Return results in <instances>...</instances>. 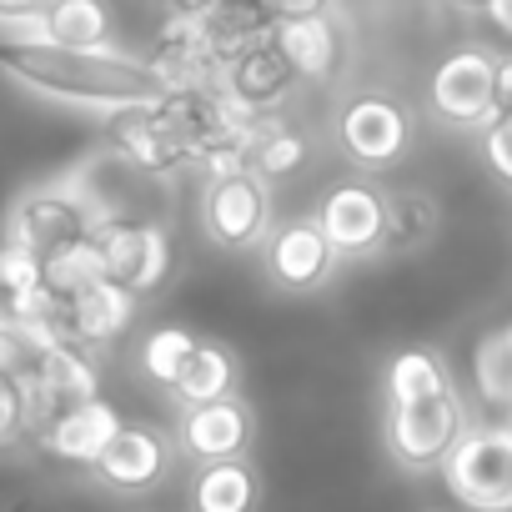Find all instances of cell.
<instances>
[{
	"label": "cell",
	"instance_id": "ba28073f",
	"mask_svg": "<svg viewBox=\"0 0 512 512\" xmlns=\"http://www.w3.org/2000/svg\"><path fill=\"white\" fill-rule=\"evenodd\" d=\"M96 241H101V256H106V282H116L136 302L166 287V277H171V236H166L161 221L116 216L96 231Z\"/></svg>",
	"mask_w": 512,
	"mask_h": 512
},
{
	"label": "cell",
	"instance_id": "e575fe53",
	"mask_svg": "<svg viewBox=\"0 0 512 512\" xmlns=\"http://www.w3.org/2000/svg\"><path fill=\"white\" fill-rule=\"evenodd\" d=\"M166 6H171V16H206L221 0H166Z\"/></svg>",
	"mask_w": 512,
	"mask_h": 512
},
{
	"label": "cell",
	"instance_id": "f546056e",
	"mask_svg": "<svg viewBox=\"0 0 512 512\" xmlns=\"http://www.w3.org/2000/svg\"><path fill=\"white\" fill-rule=\"evenodd\" d=\"M46 287L41 282V256L16 246V241H0V297H21V292H36Z\"/></svg>",
	"mask_w": 512,
	"mask_h": 512
},
{
	"label": "cell",
	"instance_id": "7a4b0ae2",
	"mask_svg": "<svg viewBox=\"0 0 512 512\" xmlns=\"http://www.w3.org/2000/svg\"><path fill=\"white\" fill-rule=\"evenodd\" d=\"M121 211L86 181V166H71L41 186H26L11 211H6V226H0V241H16L36 256H51L61 251L66 241H81V236H96L106 221H116Z\"/></svg>",
	"mask_w": 512,
	"mask_h": 512
},
{
	"label": "cell",
	"instance_id": "6da1fadb",
	"mask_svg": "<svg viewBox=\"0 0 512 512\" xmlns=\"http://www.w3.org/2000/svg\"><path fill=\"white\" fill-rule=\"evenodd\" d=\"M0 76L36 101L81 111V116H121L141 106H161L166 86L156 81L151 61L131 51H66L51 41H0Z\"/></svg>",
	"mask_w": 512,
	"mask_h": 512
},
{
	"label": "cell",
	"instance_id": "f1b7e54d",
	"mask_svg": "<svg viewBox=\"0 0 512 512\" xmlns=\"http://www.w3.org/2000/svg\"><path fill=\"white\" fill-rule=\"evenodd\" d=\"M36 412H31V387L21 377H0V452H16L31 442Z\"/></svg>",
	"mask_w": 512,
	"mask_h": 512
},
{
	"label": "cell",
	"instance_id": "9c48e42d",
	"mask_svg": "<svg viewBox=\"0 0 512 512\" xmlns=\"http://www.w3.org/2000/svg\"><path fill=\"white\" fill-rule=\"evenodd\" d=\"M332 246L337 262H372L382 256V231H387V201L382 186L372 181H342L322 196L317 216H312Z\"/></svg>",
	"mask_w": 512,
	"mask_h": 512
},
{
	"label": "cell",
	"instance_id": "d6986e66",
	"mask_svg": "<svg viewBox=\"0 0 512 512\" xmlns=\"http://www.w3.org/2000/svg\"><path fill=\"white\" fill-rule=\"evenodd\" d=\"M201 21H206V36H211V51L221 66L256 46H272V36H277V11L267 0H221Z\"/></svg>",
	"mask_w": 512,
	"mask_h": 512
},
{
	"label": "cell",
	"instance_id": "484cf974",
	"mask_svg": "<svg viewBox=\"0 0 512 512\" xmlns=\"http://www.w3.org/2000/svg\"><path fill=\"white\" fill-rule=\"evenodd\" d=\"M452 382V367L437 347H402L387 357V372H382V402L387 397H422V392H437Z\"/></svg>",
	"mask_w": 512,
	"mask_h": 512
},
{
	"label": "cell",
	"instance_id": "3957f363",
	"mask_svg": "<svg viewBox=\"0 0 512 512\" xmlns=\"http://www.w3.org/2000/svg\"><path fill=\"white\" fill-rule=\"evenodd\" d=\"M467 427L472 422H467L457 382L422 392V397H387L382 402V447L412 477L442 472V462L452 457V447L462 442Z\"/></svg>",
	"mask_w": 512,
	"mask_h": 512
},
{
	"label": "cell",
	"instance_id": "2e32d148",
	"mask_svg": "<svg viewBox=\"0 0 512 512\" xmlns=\"http://www.w3.org/2000/svg\"><path fill=\"white\" fill-rule=\"evenodd\" d=\"M131 322H136V297L121 292L116 282H96L91 292H81V297L66 302L61 342H71V347H81V352L96 357V352L116 347L131 332Z\"/></svg>",
	"mask_w": 512,
	"mask_h": 512
},
{
	"label": "cell",
	"instance_id": "5bb4252c",
	"mask_svg": "<svg viewBox=\"0 0 512 512\" xmlns=\"http://www.w3.org/2000/svg\"><path fill=\"white\" fill-rule=\"evenodd\" d=\"M121 427H126V422H121V412H116L106 397H96V402L66 407V412H56L51 422H41L31 442H36L46 457H56V462H66V467L91 472V462L111 447V437H116Z\"/></svg>",
	"mask_w": 512,
	"mask_h": 512
},
{
	"label": "cell",
	"instance_id": "ffe728a7",
	"mask_svg": "<svg viewBox=\"0 0 512 512\" xmlns=\"http://www.w3.org/2000/svg\"><path fill=\"white\" fill-rule=\"evenodd\" d=\"M21 41H51L66 51H106L111 46V11L106 0H51L36 31Z\"/></svg>",
	"mask_w": 512,
	"mask_h": 512
},
{
	"label": "cell",
	"instance_id": "4fadbf2b",
	"mask_svg": "<svg viewBox=\"0 0 512 512\" xmlns=\"http://www.w3.org/2000/svg\"><path fill=\"white\" fill-rule=\"evenodd\" d=\"M26 387H31L36 427H41V422H51V417L66 412V407L96 402V397H101V367H96L91 352H81V347H71V342H56V347L41 352V362H36V372L26 377ZM31 437H36V432H31Z\"/></svg>",
	"mask_w": 512,
	"mask_h": 512
},
{
	"label": "cell",
	"instance_id": "30bf717a",
	"mask_svg": "<svg viewBox=\"0 0 512 512\" xmlns=\"http://www.w3.org/2000/svg\"><path fill=\"white\" fill-rule=\"evenodd\" d=\"M337 256H332V246H327V236H322V226L312 221V216H297V221H282V226H272V236H267V246H262V272H267V282L277 287V292H287V297H312V292H322L332 277H337Z\"/></svg>",
	"mask_w": 512,
	"mask_h": 512
},
{
	"label": "cell",
	"instance_id": "e0dca14e",
	"mask_svg": "<svg viewBox=\"0 0 512 512\" xmlns=\"http://www.w3.org/2000/svg\"><path fill=\"white\" fill-rule=\"evenodd\" d=\"M216 86H221L236 106H246L251 116H272V111L292 96L297 76H292V66L282 61L277 46H256V51L226 61L221 76H216Z\"/></svg>",
	"mask_w": 512,
	"mask_h": 512
},
{
	"label": "cell",
	"instance_id": "277c9868",
	"mask_svg": "<svg viewBox=\"0 0 512 512\" xmlns=\"http://www.w3.org/2000/svg\"><path fill=\"white\" fill-rule=\"evenodd\" d=\"M277 216H272V186L256 176L251 166L231 171V176H211L201 181V236L216 251H262L272 236Z\"/></svg>",
	"mask_w": 512,
	"mask_h": 512
},
{
	"label": "cell",
	"instance_id": "83f0119b",
	"mask_svg": "<svg viewBox=\"0 0 512 512\" xmlns=\"http://www.w3.org/2000/svg\"><path fill=\"white\" fill-rule=\"evenodd\" d=\"M196 332L191 327H156L146 342H141V372L161 387V392H171L176 387V377H181V367L191 362V352H196Z\"/></svg>",
	"mask_w": 512,
	"mask_h": 512
},
{
	"label": "cell",
	"instance_id": "603a6c76",
	"mask_svg": "<svg viewBox=\"0 0 512 512\" xmlns=\"http://www.w3.org/2000/svg\"><path fill=\"white\" fill-rule=\"evenodd\" d=\"M241 392V362L231 347L221 342H196L191 362L181 367L176 387H171V402L176 407H201V402H221V397H236Z\"/></svg>",
	"mask_w": 512,
	"mask_h": 512
},
{
	"label": "cell",
	"instance_id": "52a82bcc",
	"mask_svg": "<svg viewBox=\"0 0 512 512\" xmlns=\"http://www.w3.org/2000/svg\"><path fill=\"white\" fill-rule=\"evenodd\" d=\"M337 146L362 171H387L412 146V111L392 96H352L337 111Z\"/></svg>",
	"mask_w": 512,
	"mask_h": 512
},
{
	"label": "cell",
	"instance_id": "d590c367",
	"mask_svg": "<svg viewBox=\"0 0 512 512\" xmlns=\"http://www.w3.org/2000/svg\"><path fill=\"white\" fill-rule=\"evenodd\" d=\"M452 6H462V11H482L487 0H452Z\"/></svg>",
	"mask_w": 512,
	"mask_h": 512
},
{
	"label": "cell",
	"instance_id": "cb8c5ba5",
	"mask_svg": "<svg viewBox=\"0 0 512 512\" xmlns=\"http://www.w3.org/2000/svg\"><path fill=\"white\" fill-rule=\"evenodd\" d=\"M307 161H312V141H307L297 126H287V121H277V116H262V121H256L251 146H246V166L262 176L267 186L297 176Z\"/></svg>",
	"mask_w": 512,
	"mask_h": 512
},
{
	"label": "cell",
	"instance_id": "1f68e13d",
	"mask_svg": "<svg viewBox=\"0 0 512 512\" xmlns=\"http://www.w3.org/2000/svg\"><path fill=\"white\" fill-rule=\"evenodd\" d=\"M277 11V21H292V16H327V0H267Z\"/></svg>",
	"mask_w": 512,
	"mask_h": 512
},
{
	"label": "cell",
	"instance_id": "8fae6325",
	"mask_svg": "<svg viewBox=\"0 0 512 512\" xmlns=\"http://www.w3.org/2000/svg\"><path fill=\"white\" fill-rule=\"evenodd\" d=\"M171 437H176V452H186L196 467L236 462V457H251L256 412L241 392L221 397V402H201V407H176V432Z\"/></svg>",
	"mask_w": 512,
	"mask_h": 512
},
{
	"label": "cell",
	"instance_id": "5b68a950",
	"mask_svg": "<svg viewBox=\"0 0 512 512\" xmlns=\"http://www.w3.org/2000/svg\"><path fill=\"white\" fill-rule=\"evenodd\" d=\"M442 482L467 512H512V422L467 427L442 462Z\"/></svg>",
	"mask_w": 512,
	"mask_h": 512
},
{
	"label": "cell",
	"instance_id": "d6a6232c",
	"mask_svg": "<svg viewBox=\"0 0 512 512\" xmlns=\"http://www.w3.org/2000/svg\"><path fill=\"white\" fill-rule=\"evenodd\" d=\"M482 16L502 31V36H512V0H487V6H482Z\"/></svg>",
	"mask_w": 512,
	"mask_h": 512
},
{
	"label": "cell",
	"instance_id": "44dd1931",
	"mask_svg": "<svg viewBox=\"0 0 512 512\" xmlns=\"http://www.w3.org/2000/svg\"><path fill=\"white\" fill-rule=\"evenodd\" d=\"M387 201V231H382V256H412L442 231V206L422 186H397L382 191Z\"/></svg>",
	"mask_w": 512,
	"mask_h": 512
},
{
	"label": "cell",
	"instance_id": "7402d4cb",
	"mask_svg": "<svg viewBox=\"0 0 512 512\" xmlns=\"http://www.w3.org/2000/svg\"><path fill=\"white\" fill-rule=\"evenodd\" d=\"M262 507V472L251 457L196 467L191 477V512H256Z\"/></svg>",
	"mask_w": 512,
	"mask_h": 512
},
{
	"label": "cell",
	"instance_id": "4dcf8cb0",
	"mask_svg": "<svg viewBox=\"0 0 512 512\" xmlns=\"http://www.w3.org/2000/svg\"><path fill=\"white\" fill-rule=\"evenodd\" d=\"M46 6H51V0H0V41H21V36H31Z\"/></svg>",
	"mask_w": 512,
	"mask_h": 512
},
{
	"label": "cell",
	"instance_id": "4316f807",
	"mask_svg": "<svg viewBox=\"0 0 512 512\" xmlns=\"http://www.w3.org/2000/svg\"><path fill=\"white\" fill-rule=\"evenodd\" d=\"M472 382L482 392V402L512 412V322L487 332L472 352Z\"/></svg>",
	"mask_w": 512,
	"mask_h": 512
},
{
	"label": "cell",
	"instance_id": "ac0fdd59",
	"mask_svg": "<svg viewBox=\"0 0 512 512\" xmlns=\"http://www.w3.org/2000/svg\"><path fill=\"white\" fill-rule=\"evenodd\" d=\"M272 46L282 51V61L292 66L297 81H332V76H337L342 36H337L332 16H292V21H277Z\"/></svg>",
	"mask_w": 512,
	"mask_h": 512
},
{
	"label": "cell",
	"instance_id": "7c38bea8",
	"mask_svg": "<svg viewBox=\"0 0 512 512\" xmlns=\"http://www.w3.org/2000/svg\"><path fill=\"white\" fill-rule=\"evenodd\" d=\"M171 467V442L156 432V427H121L111 437V447L91 462V482L101 492H116V497H136V492H151Z\"/></svg>",
	"mask_w": 512,
	"mask_h": 512
},
{
	"label": "cell",
	"instance_id": "9a60e30c",
	"mask_svg": "<svg viewBox=\"0 0 512 512\" xmlns=\"http://www.w3.org/2000/svg\"><path fill=\"white\" fill-rule=\"evenodd\" d=\"M111 141H116L121 161L136 166L141 176H176V171L196 166L191 146L161 121L156 106H141V111H121V116H111Z\"/></svg>",
	"mask_w": 512,
	"mask_h": 512
},
{
	"label": "cell",
	"instance_id": "8992f818",
	"mask_svg": "<svg viewBox=\"0 0 512 512\" xmlns=\"http://www.w3.org/2000/svg\"><path fill=\"white\" fill-rule=\"evenodd\" d=\"M427 101L432 116L457 126V131H487L502 121V101H497V56L482 46H462L452 51L432 81H427Z\"/></svg>",
	"mask_w": 512,
	"mask_h": 512
},
{
	"label": "cell",
	"instance_id": "836d02e7",
	"mask_svg": "<svg viewBox=\"0 0 512 512\" xmlns=\"http://www.w3.org/2000/svg\"><path fill=\"white\" fill-rule=\"evenodd\" d=\"M497 101H502V111H512V51L497 56Z\"/></svg>",
	"mask_w": 512,
	"mask_h": 512
},
{
	"label": "cell",
	"instance_id": "d4e9b609",
	"mask_svg": "<svg viewBox=\"0 0 512 512\" xmlns=\"http://www.w3.org/2000/svg\"><path fill=\"white\" fill-rule=\"evenodd\" d=\"M41 282L56 292V297H81L91 292L96 282H106V256H101V241L96 236H81V241H66L61 251L41 256Z\"/></svg>",
	"mask_w": 512,
	"mask_h": 512
}]
</instances>
